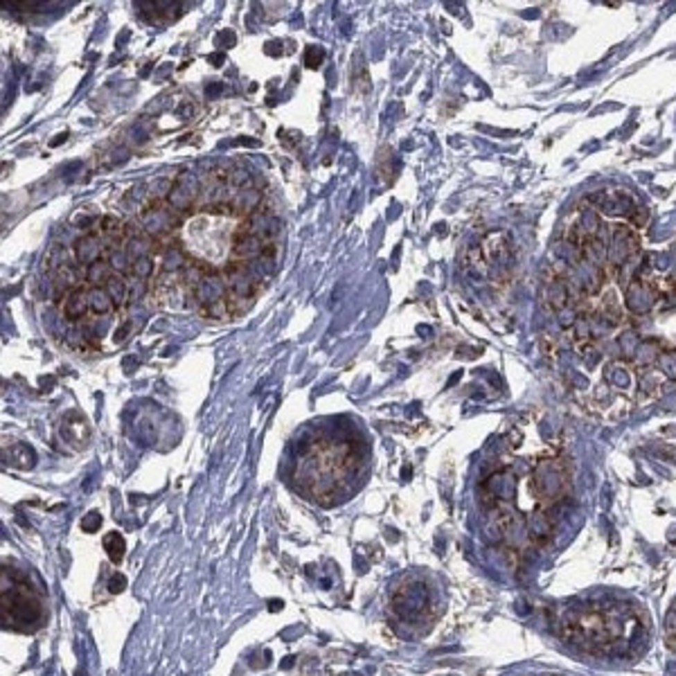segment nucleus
<instances>
[{
    "label": "nucleus",
    "mask_w": 676,
    "mask_h": 676,
    "mask_svg": "<svg viewBox=\"0 0 676 676\" xmlns=\"http://www.w3.org/2000/svg\"><path fill=\"white\" fill-rule=\"evenodd\" d=\"M106 252L108 250L104 248V241L97 232H86L84 237H79L75 241V246H72L75 261H79V264H84V266H90L93 261L102 259Z\"/></svg>",
    "instance_id": "20e7f679"
},
{
    "label": "nucleus",
    "mask_w": 676,
    "mask_h": 676,
    "mask_svg": "<svg viewBox=\"0 0 676 676\" xmlns=\"http://www.w3.org/2000/svg\"><path fill=\"white\" fill-rule=\"evenodd\" d=\"M104 548H106L108 557H111V562L120 564L122 557H124V550H126L124 537L117 535V532H108V535L104 537Z\"/></svg>",
    "instance_id": "9b49d317"
},
{
    "label": "nucleus",
    "mask_w": 676,
    "mask_h": 676,
    "mask_svg": "<svg viewBox=\"0 0 676 676\" xmlns=\"http://www.w3.org/2000/svg\"><path fill=\"white\" fill-rule=\"evenodd\" d=\"M665 631H667V643H670V647L676 652V602H674V607L670 609V616H667Z\"/></svg>",
    "instance_id": "2eb2a0df"
},
{
    "label": "nucleus",
    "mask_w": 676,
    "mask_h": 676,
    "mask_svg": "<svg viewBox=\"0 0 676 676\" xmlns=\"http://www.w3.org/2000/svg\"><path fill=\"white\" fill-rule=\"evenodd\" d=\"M3 456H5V462L16 469H32L36 462L34 449L23 444V442H12V444L3 449Z\"/></svg>",
    "instance_id": "423d86ee"
},
{
    "label": "nucleus",
    "mask_w": 676,
    "mask_h": 676,
    "mask_svg": "<svg viewBox=\"0 0 676 676\" xmlns=\"http://www.w3.org/2000/svg\"><path fill=\"white\" fill-rule=\"evenodd\" d=\"M219 90H221V84H212V86H207V88H205V93H207V95H216V93H219Z\"/></svg>",
    "instance_id": "4be33fe9"
},
{
    "label": "nucleus",
    "mask_w": 676,
    "mask_h": 676,
    "mask_svg": "<svg viewBox=\"0 0 676 676\" xmlns=\"http://www.w3.org/2000/svg\"><path fill=\"white\" fill-rule=\"evenodd\" d=\"M352 86L356 88V93H367L370 90V77H367V70L365 66H361L356 72H352Z\"/></svg>",
    "instance_id": "ddd939ff"
},
{
    "label": "nucleus",
    "mask_w": 676,
    "mask_h": 676,
    "mask_svg": "<svg viewBox=\"0 0 676 676\" xmlns=\"http://www.w3.org/2000/svg\"><path fill=\"white\" fill-rule=\"evenodd\" d=\"M61 311L68 320H81V318H84V315L90 311L88 288L77 286V288H72V291H68L66 295H63Z\"/></svg>",
    "instance_id": "39448f33"
},
{
    "label": "nucleus",
    "mask_w": 676,
    "mask_h": 676,
    "mask_svg": "<svg viewBox=\"0 0 676 676\" xmlns=\"http://www.w3.org/2000/svg\"><path fill=\"white\" fill-rule=\"evenodd\" d=\"M277 138L282 140V142L286 144V147H293L295 142H300V133H297V131H288V133H284V131H282V135H277Z\"/></svg>",
    "instance_id": "6ab92c4d"
},
{
    "label": "nucleus",
    "mask_w": 676,
    "mask_h": 676,
    "mask_svg": "<svg viewBox=\"0 0 676 676\" xmlns=\"http://www.w3.org/2000/svg\"><path fill=\"white\" fill-rule=\"evenodd\" d=\"M124 586H126L124 575H113V580H111V584H108V589H111V593H122Z\"/></svg>",
    "instance_id": "a211bd4d"
},
{
    "label": "nucleus",
    "mask_w": 676,
    "mask_h": 676,
    "mask_svg": "<svg viewBox=\"0 0 676 676\" xmlns=\"http://www.w3.org/2000/svg\"><path fill=\"white\" fill-rule=\"evenodd\" d=\"M324 59V50L322 48H315V45H309L304 52V63L306 68H320V63Z\"/></svg>",
    "instance_id": "4468645a"
},
{
    "label": "nucleus",
    "mask_w": 676,
    "mask_h": 676,
    "mask_svg": "<svg viewBox=\"0 0 676 676\" xmlns=\"http://www.w3.org/2000/svg\"><path fill=\"white\" fill-rule=\"evenodd\" d=\"M153 268H156V259H153L151 255L135 259V261H131V266H129L131 275L135 279H142V282H147V279L153 277Z\"/></svg>",
    "instance_id": "f8f14e48"
},
{
    "label": "nucleus",
    "mask_w": 676,
    "mask_h": 676,
    "mask_svg": "<svg viewBox=\"0 0 676 676\" xmlns=\"http://www.w3.org/2000/svg\"><path fill=\"white\" fill-rule=\"evenodd\" d=\"M99 523H102V517H99L97 512H90L88 517L81 521V528H84L86 532H93L95 528H99Z\"/></svg>",
    "instance_id": "f3484780"
},
{
    "label": "nucleus",
    "mask_w": 676,
    "mask_h": 676,
    "mask_svg": "<svg viewBox=\"0 0 676 676\" xmlns=\"http://www.w3.org/2000/svg\"><path fill=\"white\" fill-rule=\"evenodd\" d=\"M111 275H113V266L108 264L106 257L97 259V261H93V264H90V266H86V273H84L88 286H104V284L108 282V277H111Z\"/></svg>",
    "instance_id": "1a4fd4ad"
},
{
    "label": "nucleus",
    "mask_w": 676,
    "mask_h": 676,
    "mask_svg": "<svg viewBox=\"0 0 676 676\" xmlns=\"http://www.w3.org/2000/svg\"><path fill=\"white\" fill-rule=\"evenodd\" d=\"M88 304H90V311L95 315H104V313H111L113 309H117L115 302L111 300V295L106 293L104 286H90L88 288Z\"/></svg>",
    "instance_id": "0eeeda50"
},
{
    "label": "nucleus",
    "mask_w": 676,
    "mask_h": 676,
    "mask_svg": "<svg viewBox=\"0 0 676 676\" xmlns=\"http://www.w3.org/2000/svg\"><path fill=\"white\" fill-rule=\"evenodd\" d=\"M66 138H68V133H61V135H59V138H54V140H52L50 144H52V147H57V144H61V142H66Z\"/></svg>",
    "instance_id": "5701e85b"
},
{
    "label": "nucleus",
    "mask_w": 676,
    "mask_h": 676,
    "mask_svg": "<svg viewBox=\"0 0 676 676\" xmlns=\"http://www.w3.org/2000/svg\"><path fill=\"white\" fill-rule=\"evenodd\" d=\"M3 620L16 629H27L30 622L41 620V604L25 584L3 589Z\"/></svg>",
    "instance_id": "f03ea898"
},
{
    "label": "nucleus",
    "mask_w": 676,
    "mask_h": 676,
    "mask_svg": "<svg viewBox=\"0 0 676 676\" xmlns=\"http://www.w3.org/2000/svg\"><path fill=\"white\" fill-rule=\"evenodd\" d=\"M61 437L63 442H68L72 449H86L90 442V426L88 419L79 413H68L66 417L61 419Z\"/></svg>",
    "instance_id": "7ed1b4c3"
},
{
    "label": "nucleus",
    "mask_w": 676,
    "mask_h": 676,
    "mask_svg": "<svg viewBox=\"0 0 676 676\" xmlns=\"http://www.w3.org/2000/svg\"><path fill=\"white\" fill-rule=\"evenodd\" d=\"M562 636L582 652L604 658H622L645 643L643 613L625 602H586L564 611Z\"/></svg>",
    "instance_id": "f257e3e1"
},
{
    "label": "nucleus",
    "mask_w": 676,
    "mask_h": 676,
    "mask_svg": "<svg viewBox=\"0 0 676 676\" xmlns=\"http://www.w3.org/2000/svg\"><path fill=\"white\" fill-rule=\"evenodd\" d=\"M72 259H75L72 250H68L66 246H63V243H52V246L48 248V252H45V257H43V266L54 273L57 268L70 264Z\"/></svg>",
    "instance_id": "6e6552de"
},
{
    "label": "nucleus",
    "mask_w": 676,
    "mask_h": 676,
    "mask_svg": "<svg viewBox=\"0 0 676 676\" xmlns=\"http://www.w3.org/2000/svg\"><path fill=\"white\" fill-rule=\"evenodd\" d=\"M104 288H106V293L111 295V300L115 302V306H122L126 302V297L131 295L129 282L124 279V275H117V273H113L111 277H108V282L104 284Z\"/></svg>",
    "instance_id": "9d476101"
},
{
    "label": "nucleus",
    "mask_w": 676,
    "mask_h": 676,
    "mask_svg": "<svg viewBox=\"0 0 676 676\" xmlns=\"http://www.w3.org/2000/svg\"><path fill=\"white\" fill-rule=\"evenodd\" d=\"M207 61H210L212 66H221V63L225 61V54L223 52H214V54H210V57H207Z\"/></svg>",
    "instance_id": "412c9836"
},
{
    "label": "nucleus",
    "mask_w": 676,
    "mask_h": 676,
    "mask_svg": "<svg viewBox=\"0 0 676 676\" xmlns=\"http://www.w3.org/2000/svg\"><path fill=\"white\" fill-rule=\"evenodd\" d=\"M234 41H237V39H234V34H232V32H221L219 36H216V45L228 43V48H232Z\"/></svg>",
    "instance_id": "aec40b11"
},
{
    "label": "nucleus",
    "mask_w": 676,
    "mask_h": 676,
    "mask_svg": "<svg viewBox=\"0 0 676 676\" xmlns=\"http://www.w3.org/2000/svg\"><path fill=\"white\" fill-rule=\"evenodd\" d=\"M131 329H133V322H131V320H124V322L120 324V327L115 329L113 343H117V345H120V343H124L126 338H129V331H131Z\"/></svg>",
    "instance_id": "dca6fc26"
}]
</instances>
